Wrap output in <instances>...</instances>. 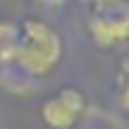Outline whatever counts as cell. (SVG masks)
<instances>
[{
    "instance_id": "obj_1",
    "label": "cell",
    "mask_w": 129,
    "mask_h": 129,
    "mask_svg": "<svg viewBox=\"0 0 129 129\" xmlns=\"http://www.w3.org/2000/svg\"><path fill=\"white\" fill-rule=\"evenodd\" d=\"M64 43L60 34L38 17H26L17 24V43L10 64L26 77L46 79L60 67Z\"/></svg>"
},
{
    "instance_id": "obj_3",
    "label": "cell",
    "mask_w": 129,
    "mask_h": 129,
    "mask_svg": "<svg viewBox=\"0 0 129 129\" xmlns=\"http://www.w3.org/2000/svg\"><path fill=\"white\" fill-rule=\"evenodd\" d=\"M88 36L98 50L122 48L129 38V14L122 10L93 12L88 17Z\"/></svg>"
},
{
    "instance_id": "obj_5",
    "label": "cell",
    "mask_w": 129,
    "mask_h": 129,
    "mask_svg": "<svg viewBox=\"0 0 129 129\" xmlns=\"http://www.w3.org/2000/svg\"><path fill=\"white\" fill-rule=\"evenodd\" d=\"M93 12H108V10H122L127 0H86Z\"/></svg>"
},
{
    "instance_id": "obj_4",
    "label": "cell",
    "mask_w": 129,
    "mask_h": 129,
    "mask_svg": "<svg viewBox=\"0 0 129 129\" xmlns=\"http://www.w3.org/2000/svg\"><path fill=\"white\" fill-rule=\"evenodd\" d=\"M14 43H17V24L0 22V64H10Z\"/></svg>"
},
{
    "instance_id": "obj_2",
    "label": "cell",
    "mask_w": 129,
    "mask_h": 129,
    "mask_svg": "<svg viewBox=\"0 0 129 129\" xmlns=\"http://www.w3.org/2000/svg\"><path fill=\"white\" fill-rule=\"evenodd\" d=\"M84 112H86V96L77 86H62L38 108V117L46 129H74Z\"/></svg>"
},
{
    "instance_id": "obj_6",
    "label": "cell",
    "mask_w": 129,
    "mask_h": 129,
    "mask_svg": "<svg viewBox=\"0 0 129 129\" xmlns=\"http://www.w3.org/2000/svg\"><path fill=\"white\" fill-rule=\"evenodd\" d=\"M36 5H41V7H62L67 0H34Z\"/></svg>"
}]
</instances>
